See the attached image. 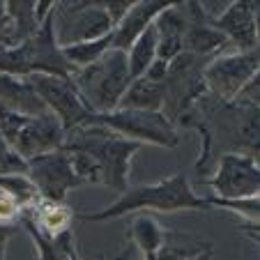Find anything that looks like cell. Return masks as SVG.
<instances>
[{"label": "cell", "instance_id": "6da1fadb", "mask_svg": "<svg viewBox=\"0 0 260 260\" xmlns=\"http://www.w3.org/2000/svg\"><path fill=\"white\" fill-rule=\"evenodd\" d=\"M143 145L118 136L99 124H81L67 132L62 150L72 159L74 173L83 184L108 187L122 193L129 187L132 159Z\"/></svg>", "mask_w": 260, "mask_h": 260}, {"label": "cell", "instance_id": "7a4b0ae2", "mask_svg": "<svg viewBox=\"0 0 260 260\" xmlns=\"http://www.w3.org/2000/svg\"><path fill=\"white\" fill-rule=\"evenodd\" d=\"M187 210H210V205L205 198L193 191L187 173L177 171L164 180L152 182V184L127 187L115 203L97 212H79L76 219L85 221V223H104V221H113L127 214H141V212H145V214H150V212L173 214V212Z\"/></svg>", "mask_w": 260, "mask_h": 260}, {"label": "cell", "instance_id": "3957f363", "mask_svg": "<svg viewBox=\"0 0 260 260\" xmlns=\"http://www.w3.org/2000/svg\"><path fill=\"white\" fill-rule=\"evenodd\" d=\"M76 69L67 62L62 55V46L58 44L55 35V7L44 21L40 30L21 42L19 46L0 44V74L28 79L32 74H49V76H62L72 79Z\"/></svg>", "mask_w": 260, "mask_h": 260}, {"label": "cell", "instance_id": "277c9868", "mask_svg": "<svg viewBox=\"0 0 260 260\" xmlns=\"http://www.w3.org/2000/svg\"><path fill=\"white\" fill-rule=\"evenodd\" d=\"M72 81L92 113L113 111L120 106L129 83H132L127 53L115 49L106 51L97 62L76 69Z\"/></svg>", "mask_w": 260, "mask_h": 260}, {"label": "cell", "instance_id": "5b68a950", "mask_svg": "<svg viewBox=\"0 0 260 260\" xmlns=\"http://www.w3.org/2000/svg\"><path fill=\"white\" fill-rule=\"evenodd\" d=\"M85 124H99L118 136L134 141L138 145L173 147L180 145L182 132L161 113V111H136V108H113L106 113H90Z\"/></svg>", "mask_w": 260, "mask_h": 260}, {"label": "cell", "instance_id": "8992f818", "mask_svg": "<svg viewBox=\"0 0 260 260\" xmlns=\"http://www.w3.org/2000/svg\"><path fill=\"white\" fill-rule=\"evenodd\" d=\"M212 58H201L191 53H180L175 60L168 62L166 76H164V108L161 113L173 124H180V120L196 106V102L205 94L203 72Z\"/></svg>", "mask_w": 260, "mask_h": 260}, {"label": "cell", "instance_id": "52a82bcc", "mask_svg": "<svg viewBox=\"0 0 260 260\" xmlns=\"http://www.w3.org/2000/svg\"><path fill=\"white\" fill-rule=\"evenodd\" d=\"M260 72V53L255 51H231L219 53L207 62L203 72L205 94L221 104H233V99L240 94V90L255 79Z\"/></svg>", "mask_w": 260, "mask_h": 260}, {"label": "cell", "instance_id": "ba28073f", "mask_svg": "<svg viewBox=\"0 0 260 260\" xmlns=\"http://www.w3.org/2000/svg\"><path fill=\"white\" fill-rule=\"evenodd\" d=\"M113 30L115 25L104 10V0L55 3V35L60 46L102 40Z\"/></svg>", "mask_w": 260, "mask_h": 260}, {"label": "cell", "instance_id": "9c48e42d", "mask_svg": "<svg viewBox=\"0 0 260 260\" xmlns=\"http://www.w3.org/2000/svg\"><path fill=\"white\" fill-rule=\"evenodd\" d=\"M205 184L221 201H242L258 198L260 166L258 159L240 152H221L216 157V171L205 177Z\"/></svg>", "mask_w": 260, "mask_h": 260}, {"label": "cell", "instance_id": "30bf717a", "mask_svg": "<svg viewBox=\"0 0 260 260\" xmlns=\"http://www.w3.org/2000/svg\"><path fill=\"white\" fill-rule=\"evenodd\" d=\"M25 81L32 85L37 97L44 102L46 111L60 120L64 132H72V129L88 122L92 111H90L88 104L83 102V97H81V92L76 90L72 79L49 76V74H32V76H28Z\"/></svg>", "mask_w": 260, "mask_h": 260}, {"label": "cell", "instance_id": "8fae6325", "mask_svg": "<svg viewBox=\"0 0 260 260\" xmlns=\"http://www.w3.org/2000/svg\"><path fill=\"white\" fill-rule=\"evenodd\" d=\"M25 173L32 180L40 198H46V201H64L69 191L85 187L83 180L74 173L72 159L64 150L30 159Z\"/></svg>", "mask_w": 260, "mask_h": 260}, {"label": "cell", "instance_id": "7c38bea8", "mask_svg": "<svg viewBox=\"0 0 260 260\" xmlns=\"http://www.w3.org/2000/svg\"><path fill=\"white\" fill-rule=\"evenodd\" d=\"M64 138H67V132L60 124V120L46 111L42 115H35V118L25 120L19 127V132L12 136L10 145L19 157L30 161L35 157L62 150Z\"/></svg>", "mask_w": 260, "mask_h": 260}, {"label": "cell", "instance_id": "4fadbf2b", "mask_svg": "<svg viewBox=\"0 0 260 260\" xmlns=\"http://www.w3.org/2000/svg\"><path fill=\"white\" fill-rule=\"evenodd\" d=\"M214 30L235 46V51L258 49V3L253 0H235L219 16H212Z\"/></svg>", "mask_w": 260, "mask_h": 260}, {"label": "cell", "instance_id": "5bb4252c", "mask_svg": "<svg viewBox=\"0 0 260 260\" xmlns=\"http://www.w3.org/2000/svg\"><path fill=\"white\" fill-rule=\"evenodd\" d=\"M187 12V30L182 40V53L201 55V58H214L223 53L228 42L221 37L212 25V16L201 3H184Z\"/></svg>", "mask_w": 260, "mask_h": 260}, {"label": "cell", "instance_id": "9a60e30c", "mask_svg": "<svg viewBox=\"0 0 260 260\" xmlns=\"http://www.w3.org/2000/svg\"><path fill=\"white\" fill-rule=\"evenodd\" d=\"M166 7L168 3H161V0H138V3H132L129 12L122 16V21L113 30V49L127 53L129 46L154 23V19Z\"/></svg>", "mask_w": 260, "mask_h": 260}, {"label": "cell", "instance_id": "2e32d148", "mask_svg": "<svg viewBox=\"0 0 260 260\" xmlns=\"http://www.w3.org/2000/svg\"><path fill=\"white\" fill-rule=\"evenodd\" d=\"M157 30V60L171 62L182 53V40L187 30L184 3H168V7L154 19Z\"/></svg>", "mask_w": 260, "mask_h": 260}, {"label": "cell", "instance_id": "e0dca14e", "mask_svg": "<svg viewBox=\"0 0 260 260\" xmlns=\"http://www.w3.org/2000/svg\"><path fill=\"white\" fill-rule=\"evenodd\" d=\"M23 212L42 233H46L51 237L72 233V223L76 219V212L64 201H46V198H40L35 205H30Z\"/></svg>", "mask_w": 260, "mask_h": 260}, {"label": "cell", "instance_id": "ac0fdd59", "mask_svg": "<svg viewBox=\"0 0 260 260\" xmlns=\"http://www.w3.org/2000/svg\"><path fill=\"white\" fill-rule=\"evenodd\" d=\"M0 104L14 113L28 115V118L46 113L44 102L37 97V92L28 81L16 79V76H5V74H0Z\"/></svg>", "mask_w": 260, "mask_h": 260}, {"label": "cell", "instance_id": "d6986e66", "mask_svg": "<svg viewBox=\"0 0 260 260\" xmlns=\"http://www.w3.org/2000/svg\"><path fill=\"white\" fill-rule=\"evenodd\" d=\"M3 3H5V14H7V32L3 44L19 46L21 42L30 40L42 25L37 21L35 3L32 0H3Z\"/></svg>", "mask_w": 260, "mask_h": 260}, {"label": "cell", "instance_id": "ffe728a7", "mask_svg": "<svg viewBox=\"0 0 260 260\" xmlns=\"http://www.w3.org/2000/svg\"><path fill=\"white\" fill-rule=\"evenodd\" d=\"M19 228H23L25 233L30 235L35 244V251H37V260H69V253L74 251V231L72 233H64L60 237H51L46 233H42L40 228L35 226L32 221L25 216H21V223Z\"/></svg>", "mask_w": 260, "mask_h": 260}, {"label": "cell", "instance_id": "44dd1931", "mask_svg": "<svg viewBox=\"0 0 260 260\" xmlns=\"http://www.w3.org/2000/svg\"><path fill=\"white\" fill-rule=\"evenodd\" d=\"M120 108L136 111H161L164 108V81H152L147 76H138L129 83Z\"/></svg>", "mask_w": 260, "mask_h": 260}, {"label": "cell", "instance_id": "7402d4cb", "mask_svg": "<svg viewBox=\"0 0 260 260\" xmlns=\"http://www.w3.org/2000/svg\"><path fill=\"white\" fill-rule=\"evenodd\" d=\"M129 240L143 253H159L164 244H166V228L154 219L152 214H134L132 226H129Z\"/></svg>", "mask_w": 260, "mask_h": 260}, {"label": "cell", "instance_id": "603a6c76", "mask_svg": "<svg viewBox=\"0 0 260 260\" xmlns=\"http://www.w3.org/2000/svg\"><path fill=\"white\" fill-rule=\"evenodd\" d=\"M154 60H157V30H154V23H152L127 51V62H129L132 81L138 79V76H143L145 69L150 67Z\"/></svg>", "mask_w": 260, "mask_h": 260}, {"label": "cell", "instance_id": "cb8c5ba5", "mask_svg": "<svg viewBox=\"0 0 260 260\" xmlns=\"http://www.w3.org/2000/svg\"><path fill=\"white\" fill-rule=\"evenodd\" d=\"M111 49H113V32L102 37V40L62 46V55L67 58V62L72 64L74 69H83V67H88V64L97 62V60Z\"/></svg>", "mask_w": 260, "mask_h": 260}, {"label": "cell", "instance_id": "d4e9b609", "mask_svg": "<svg viewBox=\"0 0 260 260\" xmlns=\"http://www.w3.org/2000/svg\"><path fill=\"white\" fill-rule=\"evenodd\" d=\"M0 191L7 193L10 198H14L23 210H28L30 205L40 201V193L35 189L32 180L28 177V173H10V175H0Z\"/></svg>", "mask_w": 260, "mask_h": 260}, {"label": "cell", "instance_id": "484cf974", "mask_svg": "<svg viewBox=\"0 0 260 260\" xmlns=\"http://www.w3.org/2000/svg\"><path fill=\"white\" fill-rule=\"evenodd\" d=\"M214 258V244L212 242H168L159 249L157 260H212Z\"/></svg>", "mask_w": 260, "mask_h": 260}, {"label": "cell", "instance_id": "4316f807", "mask_svg": "<svg viewBox=\"0 0 260 260\" xmlns=\"http://www.w3.org/2000/svg\"><path fill=\"white\" fill-rule=\"evenodd\" d=\"M207 205L212 207H219L223 212H231V214L240 216L242 221H246V226L251 228H258V214H260V201L258 198H242V201H221V198H205Z\"/></svg>", "mask_w": 260, "mask_h": 260}, {"label": "cell", "instance_id": "83f0119b", "mask_svg": "<svg viewBox=\"0 0 260 260\" xmlns=\"http://www.w3.org/2000/svg\"><path fill=\"white\" fill-rule=\"evenodd\" d=\"M28 161L12 150V145L0 134V175H10V173H25Z\"/></svg>", "mask_w": 260, "mask_h": 260}, {"label": "cell", "instance_id": "f1b7e54d", "mask_svg": "<svg viewBox=\"0 0 260 260\" xmlns=\"http://www.w3.org/2000/svg\"><path fill=\"white\" fill-rule=\"evenodd\" d=\"M21 216H23V207L10 198L7 193L0 191V226H14L19 228Z\"/></svg>", "mask_w": 260, "mask_h": 260}, {"label": "cell", "instance_id": "f546056e", "mask_svg": "<svg viewBox=\"0 0 260 260\" xmlns=\"http://www.w3.org/2000/svg\"><path fill=\"white\" fill-rule=\"evenodd\" d=\"M129 7H132V0H104V10H106L113 25H118L122 21V16L129 12Z\"/></svg>", "mask_w": 260, "mask_h": 260}, {"label": "cell", "instance_id": "4dcf8cb0", "mask_svg": "<svg viewBox=\"0 0 260 260\" xmlns=\"http://www.w3.org/2000/svg\"><path fill=\"white\" fill-rule=\"evenodd\" d=\"M5 32H7V14H5V3L0 0V44L5 42Z\"/></svg>", "mask_w": 260, "mask_h": 260}, {"label": "cell", "instance_id": "1f68e13d", "mask_svg": "<svg viewBox=\"0 0 260 260\" xmlns=\"http://www.w3.org/2000/svg\"><path fill=\"white\" fill-rule=\"evenodd\" d=\"M16 233H19V228L14 226H0V244H7L10 237H14Z\"/></svg>", "mask_w": 260, "mask_h": 260}, {"label": "cell", "instance_id": "d6a6232c", "mask_svg": "<svg viewBox=\"0 0 260 260\" xmlns=\"http://www.w3.org/2000/svg\"><path fill=\"white\" fill-rule=\"evenodd\" d=\"M0 260H7V244H0Z\"/></svg>", "mask_w": 260, "mask_h": 260}, {"label": "cell", "instance_id": "836d02e7", "mask_svg": "<svg viewBox=\"0 0 260 260\" xmlns=\"http://www.w3.org/2000/svg\"><path fill=\"white\" fill-rule=\"evenodd\" d=\"M69 260H81V255H79V249H76V246H74V251H72V253H69Z\"/></svg>", "mask_w": 260, "mask_h": 260}]
</instances>
